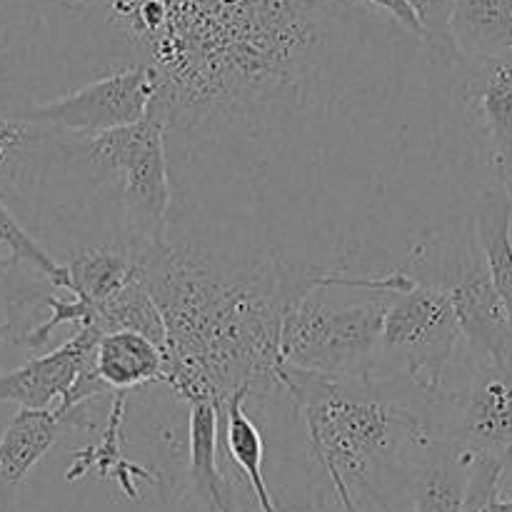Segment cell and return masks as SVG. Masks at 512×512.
I'll use <instances>...</instances> for the list:
<instances>
[{"mask_svg":"<svg viewBox=\"0 0 512 512\" xmlns=\"http://www.w3.org/2000/svg\"><path fill=\"white\" fill-rule=\"evenodd\" d=\"M93 370L110 390L145 388L163 383L165 350L155 340L133 330L103 333L93 355Z\"/></svg>","mask_w":512,"mask_h":512,"instance_id":"obj_15","label":"cell"},{"mask_svg":"<svg viewBox=\"0 0 512 512\" xmlns=\"http://www.w3.org/2000/svg\"><path fill=\"white\" fill-rule=\"evenodd\" d=\"M365 3H370L373 8H378V10H383L385 15H390L393 20H398V23L403 25V28H408L410 33H415V35H420V38L428 40L423 23H420L418 13H415V8L410 0H365Z\"/></svg>","mask_w":512,"mask_h":512,"instance_id":"obj_22","label":"cell"},{"mask_svg":"<svg viewBox=\"0 0 512 512\" xmlns=\"http://www.w3.org/2000/svg\"><path fill=\"white\" fill-rule=\"evenodd\" d=\"M68 433L53 410L18 408L0 435V512L15 508L30 470L50 453L60 435Z\"/></svg>","mask_w":512,"mask_h":512,"instance_id":"obj_13","label":"cell"},{"mask_svg":"<svg viewBox=\"0 0 512 512\" xmlns=\"http://www.w3.org/2000/svg\"><path fill=\"white\" fill-rule=\"evenodd\" d=\"M453 93L473 148L512 193V50L503 55L460 53L453 63Z\"/></svg>","mask_w":512,"mask_h":512,"instance_id":"obj_7","label":"cell"},{"mask_svg":"<svg viewBox=\"0 0 512 512\" xmlns=\"http://www.w3.org/2000/svg\"><path fill=\"white\" fill-rule=\"evenodd\" d=\"M140 270L165 323L160 385L180 403L210 400L225 410L238 390L260 403L283 390L280 333L290 303L278 268L168 240Z\"/></svg>","mask_w":512,"mask_h":512,"instance_id":"obj_1","label":"cell"},{"mask_svg":"<svg viewBox=\"0 0 512 512\" xmlns=\"http://www.w3.org/2000/svg\"><path fill=\"white\" fill-rule=\"evenodd\" d=\"M473 215L495 288L508 308L512 323V193L503 183L480 190Z\"/></svg>","mask_w":512,"mask_h":512,"instance_id":"obj_16","label":"cell"},{"mask_svg":"<svg viewBox=\"0 0 512 512\" xmlns=\"http://www.w3.org/2000/svg\"><path fill=\"white\" fill-rule=\"evenodd\" d=\"M100 333H115V330H133L145 335L165 348V323L153 293L145 285L143 270L133 280L123 285L118 293L95 305V323Z\"/></svg>","mask_w":512,"mask_h":512,"instance_id":"obj_19","label":"cell"},{"mask_svg":"<svg viewBox=\"0 0 512 512\" xmlns=\"http://www.w3.org/2000/svg\"><path fill=\"white\" fill-rule=\"evenodd\" d=\"M465 345L448 293L415 283L390 295L378 373H405L428 390L445 388V373Z\"/></svg>","mask_w":512,"mask_h":512,"instance_id":"obj_6","label":"cell"},{"mask_svg":"<svg viewBox=\"0 0 512 512\" xmlns=\"http://www.w3.org/2000/svg\"><path fill=\"white\" fill-rule=\"evenodd\" d=\"M100 330L93 325L78 328L60 348L45 355H33L28 363L0 373V405L15 403L18 408L53 410L68 395L78 375L93 363Z\"/></svg>","mask_w":512,"mask_h":512,"instance_id":"obj_11","label":"cell"},{"mask_svg":"<svg viewBox=\"0 0 512 512\" xmlns=\"http://www.w3.org/2000/svg\"><path fill=\"white\" fill-rule=\"evenodd\" d=\"M450 35L463 55L510 53L512 0H455Z\"/></svg>","mask_w":512,"mask_h":512,"instance_id":"obj_17","label":"cell"},{"mask_svg":"<svg viewBox=\"0 0 512 512\" xmlns=\"http://www.w3.org/2000/svg\"><path fill=\"white\" fill-rule=\"evenodd\" d=\"M5 345H8V338H5L3 328H0V350H3V348H5Z\"/></svg>","mask_w":512,"mask_h":512,"instance_id":"obj_24","label":"cell"},{"mask_svg":"<svg viewBox=\"0 0 512 512\" xmlns=\"http://www.w3.org/2000/svg\"><path fill=\"white\" fill-rule=\"evenodd\" d=\"M473 453L450 440H438L415 470L413 512H465Z\"/></svg>","mask_w":512,"mask_h":512,"instance_id":"obj_14","label":"cell"},{"mask_svg":"<svg viewBox=\"0 0 512 512\" xmlns=\"http://www.w3.org/2000/svg\"><path fill=\"white\" fill-rule=\"evenodd\" d=\"M403 273L448 293L470 358L512 365V323L480 245L475 215L433 235Z\"/></svg>","mask_w":512,"mask_h":512,"instance_id":"obj_5","label":"cell"},{"mask_svg":"<svg viewBox=\"0 0 512 512\" xmlns=\"http://www.w3.org/2000/svg\"><path fill=\"white\" fill-rule=\"evenodd\" d=\"M0 245H3L13 258L23 260V263L33 265L35 270L48 275L60 290L68 293V268H65L63 263H58V260L48 253V248L20 223V218L8 208L5 200H0Z\"/></svg>","mask_w":512,"mask_h":512,"instance_id":"obj_20","label":"cell"},{"mask_svg":"<svg viewBox=\"0 0 512 512\" xmlns=\"http://www.w3.org/2000/svg\"><path fill=\"white\" fill-rule=\"evenodd\" d=\"M478 512H512V498H503V490H500Z\"/></svg>","mask_w":512,"mask_h":512,"instance_id":"obj_23","label":"cell"},{"mask_svg":"<svg viewBox=\"0 0 512 512\" xmlns=\"http://www.w3.org/2000/svg\"><path fill=\"white\" fill-rule=\"evenodd\" d=\"M278 383L308 435V455L338 505L365 512H413L415 470L443 433V390L405 373L350 378L280 363Z\"/></svg>","mask_w":512,"mask_h":512,"instance_id":"obj_2","label":"cell"},{"mask_svg":"<svg viewBox=\"0 0 512 512\" xmlns=\"http://www.w3.org/2000/svg\"><path fill=\"white\" fill-rule=\"evenodd\" d=\"M63 130L0 103V200L35 233Z\"/></svg>","mask_w":512,"mask_h":512,"instance_id":"obj_10","label":"cell"},{"mask_svg":"<svg viewBox=\"0 0 512 512\" xmlns=\"http://www.w3.org/2000/svg\"><path fill=\"white\" fill-rule=\"evenodd\" d=\"M348 295L350 288L323 285L290 305L280 333V360L285 365L333 378L378 368L393 293L360 290L355 300H348Z\"/></svg>","mask_w":512,"mask_h":512,"instance_id":"obj_4","label":"cell"},{"mask_svg":"<svg viewBox=\"0 0 512 512\" xmlns=\"http://www.w3.org/2000/svg\"><path fill=\"white\" fill-rule=\"evenodd\" d=\"M158 80L150 68H128L100 75L50 100L10 105L15 113L38 123L55 125L68 133L95 135L125 128L148 118Z\"/></svg>","mask_w":512,"mask_h":512,"instance_id":"obj_8","label":"cell"},{"mask_svg":"<svg viewBox=\"0 0 512 512\" xmlns=\"http://www.w3.org/2000/svg\"><path fill=\"white\" fill-rule=\"evenodd\" d=\"M423 23L425 35L435 48L445 53H458L453 35H450V18H453L455 0H410Z\"/></svg>","mask_w":512,"mask_h":512,"instance_id":"obj_21","label":"cell"},{"mask_svg":"<svg viewBox=\"0 0 512 512\" xmlns=\"http://www.w3.org/2000/svg\"><path fill=\"white\" fill-rule=\"evenodd\" d=\"M170 205L168 150L155 115L108 133L63 130L33 235L58 263L80 248H113L140 265L168 243Z\"/></svg>","mask_w":512,"mask_h":512,"instance_id":"obj_3","label":"cell"},{"mask_svg":"<svg viewBox=\"0 0 512 512\" xmlns=\"http://www.w3.org/2000/svg\"><path fill=\"white\" fill-rule=\"evenodd\" d=\"M130 390H118L110 398L108 413H105L103 425H100V435L95 443L85 445V448L75 450L73 460H70L68 470H65V480L75 483L88 475L98 480H110L118 485L130 500H140V485H153L163 493V475L153 468L135 463L125 455V408H128Z\"/></svg>","mask_w":512,"mask_h":512,"instance_id":"obj_12","label":"cell"},{"mask_svg":"<svg viewBox=\"0 0 512 512\" xmlns=\"http://www.w3.org/2000/svg\"><path fill=\"white\" fill-rule=\"evenodd\" d=\"M60 263L68 268V293L93 305L103 303L140 275V265L113 248H80Z\"/></svg>","mask_w":512,"mask_h":512,"instance_id":"obj_18","label":"cell"},{"mask_svg":"<svg viewBox=\"0 0 512 512\" xmlns=\"http://www.w3.org/2000/svg\"><path fill=\"white\" fill-rule=\"evenodd\" d=\"M445 440L512 465V365L470 358L460 388L443 390Z\"/></svg>","mask_w":512,"mask_h":512,"instance_id":"obj_9","label":"cell"}]
</instances>
